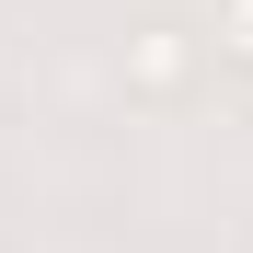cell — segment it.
Listing matches in <instances>:
<instances>
[{
	"instance_id": "obj_1",
	"label": "cell",
	"mask_w": 253,
	"mask_h": 253,
	"mask_svg": "<svg viewBox=\"0 0 253 253\" xmlns=\"http://www.w3.org/2000/svg\"><path fill=\"white\" fill-rule=\"evenodd\" d=\"M184 81H196L184 23H138V35H126V92H138V104H173Z\"/></svg>"
},
{
	"instance_id": "obj_2",
	"label": "cell",
	"mask_w": 253,
	"mask_h": 253,
	"mask_svg": "<svg viewBox=\"0 0 253 253\" xmlns=\"http://www.w3.org/2000/svg\"><path fill=\"white\" fill-rule=\"evenodd\" d=\"M219 46H230V58L253 69V0H219Z\"/></svg>"
}]
</instances>
